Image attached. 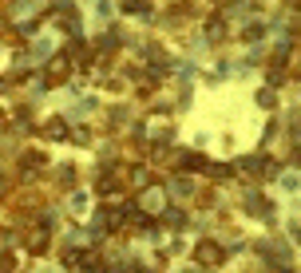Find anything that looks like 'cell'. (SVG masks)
I'll use <instances>...</instances> for the list:
<instances>
[{
    "label": "cell",
    "instance_id": "obj_1",
    "mask_svg": "<svg viewBox=\"0 0 301 273\" xmlns=\"http://www.w3.org/2000/svg\"><path fill=\"white\" fill-rule=\"evenodd\" d=\"M218 245H198V261H218Z\"/></svg>",
    "mask_w": 301,
    "mask_h": 273
}]
</instances>
